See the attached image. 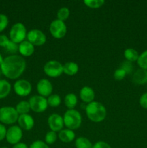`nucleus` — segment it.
Instances as JSON below:
<instances>
[{
  "instance_id": "30",
  "label": "nucleus",
  "mask_w": 147,
  "mask_h": 148,
  "mask_svg": "<svg viewBox=\"0 0 147 148\" xmlns=\"http://www.w3.org/2000/svg\"><path fill=\"white\" fill-rule=\"evenodd\" d=\"M58 139V134L57 133L55 132L50 131L48 132L46 134V136H45V143L47 145H53L56 142Z\"/></svg>"
},
{
  "instance_id": "5",
  "label": "nucleus",
  "mask_w": 147,
  "mask_h": 148,
  "mask_svg": "<svg viewBox=\"0 0 147 148\" xmlns=\"http://www.w3.org/2000/svg\"><path fill=\"white\" fill-rule=\"evenodd\" d=\"M19 114L15 108L12 106H3L0 108V121L1 124H13L18 120Z\"/></svg>"
},
{
  "instance_id": "15",
  "label": "nucleus",
  "mask_w": 147,
  "mask_h": 148,
  "mask_svg": "<svg viewBox=\"0 0 147 148\" xmlns=\"http://www.w3.org/2000/svg\"><path fill=\"white\" fill-rule=\"evenodd\" d=\"M79 96L81 100L85 103H89L94 101L95 98V91L92 88L89 86H84L79 92Z\"/></svg>"
},
{
  "instance_id": "21",
  "label": "nucleus",
  "mask_w": 147,
  "mask_h": 148,
  "mask_svg": "<svg viewBox=\"0 0 147 148\" xmlns=\"http://www.w3.org/2000/svg\"><path fill=\"white\" fill-rule=\"evenodd\" d=\"M12 85L6 79H0V100L6 98L10 93Z\"/></svg>"
},
{
  "instance_id": "41",
  "label": "nucleus",
  "mask_w": 147,
  "mask_h": 148,
  "mask_svg": "<svg viewBox=\"0 0 147 148\" xmlns=\"http://www.w3.org/2000/svg\"><path fill=\"white\" fill-rule=\"evenodd\" d=\"M1 69H0V75H1Z\"/></svg>"
},
{
  "instance_id": "27",
  "label": "nucleus",
  "mask_w": 147,
  "mask_h": 148,
  "mask_svg": "<svg viewBox=\"0 0 147 148\" xmlns=\"http://www.w3.org/2000/svg\"><path fill=\"white\" fill-rule=\"evenodd\" d=\"M69 15H70V10L66 7H61L57 12V19L61 21L64 22L65 20H67Z\"/></svg>"
},
{
  "instance_id": "38",
  "label": "nucleus",
  "mask_w": 147,
  "mask_h": 148,
  "mask_svg": "<svg viewBox=\"0 0 147 148\" xmlns=\"http://www.w3.org/2000/svg\"><path fill=\"white\" fill-rule=\"evenodd\" d=\"M7 129L5 126L0 123V142L6 138V134H7Z\"/></svg>"
},
{
  "instance_id": "22",
  "label": "nucleus",
  "mask_w": 147,
  "mask_h": 148,
  "mask_svg": "<svg viewBox=\"0 0 147 148\" xmlns=\"http://www.w3.org/2000/svg\"><path fill=\"white\" fill-rule=\"evenodd\" d=\"M138 56H139V54L138 51L132 48H128L124 51V57L125 58L126 61H128V62H132V63L134 62H137Z\"/></svg>"
},
{
  "instance_id": "24",
  "label": "nucleus",
  "mask_w": 147,
  "mask_h": 148,
  "mask_svg": "<svg viewBox=\"0 0 147 148\" xmlns=\"http://www.w3.org/2000/svg\"><path fill=\"white\" fill-rule=\"evenodd\" d=\"M75 147L76 148H92L93 144L91 143L89 139L84 137H79L75 140Z\"/></svg>"
},
{
  "instance_id": "6",
  "label": "nucleus",
  "mask_w": 147,
  "mask_h": 148,
  "mask_svg": "<svg viewBox=\"0 0 147 148\" xmlns=\"http://www.w3.org/2000/svg\"><path fill=\"white\" fill-rule=\"evenodd\" d=\"M43 71L50 77H58L63 73V65L59 61L50 60L45 64Z\"/></svg>"
},
{
  "instance_id": "37",
  "label": "nucleus",
  "mask_w": 147,
  "mask_h": 148,
  "mask_svg": "<svg viewBox=\"0 0 147 148\" xmlns=\"http://www.w3.org/2000/svg\"><path fill=\"white\" fill-rule=\"evenodd\" d=\"M10 39L6 35H0V46L4 48L10 42Z\"/></svg>"
},
{
  "instance_id": "29",
  "label": "nucleus",
  "mask_w": 147,
  "mask_h": 148,
  "mask_svg": "<svg viewBox=\"0 0 147 148\" xmlns=\"http://www.w3.org/2000/svg\"><path fill=\"white\" fill-rule=\"evenodd\" d=\"M137 64L141 69L147 70V50L144 51L139 55Z\"/></svg>"
},
{
  "instance_id": "40",
  "label": "nucleus",
  "mask_w": 147,
  "mask_h": 148,
  "mask_svg": "<svg viewBox=\"0 0 147 148\" xmlns=\"http://www.w3.org/2000/svg\"><path fill=\"white\" fill-rule=\"evenodd\" d=\"M3 61H4V58H3V56H1V54L0 53V66H1V65L2 64Z\"/></svg>"
},
{
  "instance_id": "7",
  "label": "nucleus",
  "mask_w": 147,
  "mask_h": 148,
  "mask_svg": "<svg viewBox=\"0 0 147 148\" xmlns=\"http://www.w3.org/2000/svg\"><path fill=\"white\" fill-rule=\"evenodd\" d=\"M49 30L53 38L60 39L66 36L67 33V27L64 22L56 19L50 23Z\"/></svg>"
},
{
  "instance_id": "8",
  "label": "nucleus",
  "mask_w": 147,
  "mask_h": 148,
  "mask_svg": "<svg viewBox=\"0 0 147 148\" xmlns=\"http://www.w3.org/2000/svg\"><path fill=\"white\" fill-rule=\"evenodd\" d=\"M28 102L30 106V109L35 113L44 112L48 106L47 98L39 95L30 97Z\"/></svg>"
},
{
  "instance_id": "28",
  "label": "nucleus",
  "mask_w": 147,
  "mask_h": 148,
  "mask_svg": "<svg viewBox=\"0 0 147 148\" xmlns=\"http://www.w3.org/2000/svg\"><path fill=\"white\" fill-rule=\"evenodd\" d=\"M4 49L7 53H10V55H14L19 52V45L10 40Z\"/></svg>"
},
{
  "instance_id": "36",
  "label": "nucleus",
  "mask_w": 147,
  "mask_h": 148,
  "mask_svg": "<svg viewBox=\"0 0 147 148\" xmlns=\"http://www.w3.org/2000/svg\"><path fill=\"white\" fill-rule=\"evenodd\" d=\"M139 104L143 108L147 109V92H145L140 97Z\"/></svg>"
},
{
  "instance_id": "39",
  "label": "nucleus",
  "mask_w": 147,
  "mask_h": 148,
  "mask_svg": "<svg viewBox=\"0 0 147 148\" xmlns=\"http://www.w3.org/2000/svg\"><path fill=\"white\" fill-rule=\"evenodd\" d=\"M12 148H29V147L24 143H21V142H20V143L14 145Z\"/></svg>"
},
{
  "instance_id": "23",
  "label": "nucleus",
  "mask_w": 147,
  "mask_h": 148,
  "mask_svg": "<svg viewBox=\"0 0 147 148\" xmlns=\"http://www.w3.org/2000/svg\"><path fill=\"white\" fill-rule=\"evenodd\" d=\"M15 109L17 112L18 113L19 115H22V114H27L30 109V106L28 101H20L17 104L15 107Z\"/></svg>"
},
{
  "instance_id": "35",
  "label": "nucleus",
  "mask_w": 147,
  "mask_h": 148,
  "mask_svg": "<svg viewBox=\"0 0 147 148\" xmlns=\"http://www.w3.org/2000/svg\"><path fill=\"white\" fill-rule=\"evenodd\" d=\"M92 148H112L108 143L104 141H98L92 146Z\"/></svg>"
},
{
  "instance_id": "3",
  "label": "nucleus",
  "mask_w": 147,
  "mask_h": 148,
  "mask_svg": "<svg viewBox=\"0 0 147 148\" xmlns=\"http://www.w3.org/2000/svg\"><path fill=\"white\" fill-rule=\"evenodd\" d=\"M64 126L71 130H78L82 125V117L80 113L75 109H68L63 116Z\"/></svg>"
},
{
  "instance_id": "4",
  "label": "nucleus",
  "mask_w": 147,
  "mask_h": 148,
  "mask_svg": "<svg viewBox=\"0 0 147 148\" xmlns=\"http://www.w3.org/2000/svg\"><path fill=\"white\" fill-rule=\"evenodd\" d=\"M27 31L24 25L22 23H17L12 26L10 30V39L12 41L20 44L27 38Z\"/></svg>"
},
{
  "instance_id": "2",
  "label": "nucleus",
  "mask_w": 147,
  "mask_h": 148,
  "mask_svg": "<svg viewBox=\"0 0 147 148\" xmlns=\"http://www.w3.org/2000/svg\"><path fill=\"white\" fill-rule=\"evenodd\" d=\"M85 111L88 119L95 123H99L105 119L107 110L105 106L98 101H92L86 106Z\"/></svg>"
},
{
  "instance_id": "25",
  "label": "nucleus",
  "mask_w": 147,
  "mask_h": 148,
  "mask_svg": "<svg viewBox=\"0 0 147 148\" xmlns=\"http://www.w3.org/2000/svg\"><path fill=\"white\" fill-rule=\"evenodd\" d=\"M47 101L48 106L55 108V107H58L61 105V98L58 94H51L50 96L48 97Z\"/></svg>"
},
{
  "instance_id": "17",
  "label": "nucleus",
  "mask_w": 147,
  "mask_h": 148,
  "mask_svg": "<svg viewBox=\"0 0 147 148\" xmlns=\"http://www.w3.org/2000/svg\"><path fill=\"white\" fill-rule=\"evenodd\" d=\"M132 81L136 85H144L147 83V70L139 68L133 72Z\"/></svg>"
},
{
  "instance_id": "9",
  "label": "nucleus",
  "mask_w": 147,
  "mask_h": 148,
  "mask_svg": "<svg viewBox=\"0 0 147 148\" xmlns=\"http://www.w3.org/2000/svg\"><path fill=\"white\" fill-rule=\"evenodd\" d=\"M27 40L33 46H43L46 42V36L43 31L38 29H32L27 32Z\"/></svg>"
},
{
  "instance_id": "26",
  "label": "nucleus",
  "mask_w": 147,
  "mask_h": 148,
  "mask_svg": "<svg viewBox=\"0 0 147 148\" xmlns=\"http://www.w3.org/2000/svg\"><path fill=\"white\" fill-rule=\"evenodd\" d=\"M105 0H84V4L87 7L92 9H98L105 4Z\"/></svg>"
},
{
  "instance_id": "20",
  "label": "nucleus",
  "mask_w": 147,
  "mask_h": 148,
  "mask_svg": "<svg viewBox=\"0 0 147 148\" xmlns=\"http://www.w3.org/2000/svg\"><path fill=\"white\" fill-rule=\"evenodd\" d=\"M77 103V96L72 92L66 94L64 97V104L68 109H74Z\"/></svg>"
},
{
  "instance_id": "1",
  "label": "nucleus",
  "mask_w": 147,
  "mask_h": 148,
  "mask_svg": "<svg viewBox=\"0 0 147 148\" xmlns=\"http://www.w3.org/2000/svg\"><path fill=\"white\" fill-rule=\"evenodd\" d=\"M26 61L20 55H10L4 58L2 64L0 66L1 73L10 79L20 77L26 69Z\"/></svg>"
},
{
  "instance_id": "11",
  "label": "nucleus",
  "mask_w": 147,
  "mask_h": 148,
  "mask_svg": "<svg viewBox=\"0 0 147 148\" xmlns=\"http://www.w3.org/2000/svg\"><path fill=\"white\" fill-rule=\"evenodd\" d=\"M23 136L22 130L19 126L14 125L10 127L7 130L6 140L7 143L11 145H15L20 143Z\"/></svg>"
},
{
  "instance_id": "13",
  "label": "nucleus",
  "mask_w": 147,
  "mask_h": 148,
  "mask_svg": "<svg viewBox=\"0 0 147 148\" xmlns=\"http://www.w3.org/2000/svg\"><path fill=\"white\" fill-rule=\"evenodd\" d=\"M36 88H37V91L39 95H41L45 98L50 96L53 92V85L50 81L48 79H45V78L40 79L37 82Z\"/></svg>"
},
{
  "instance_id": "34",
  "label": "nucleus",
  "mask_w": 147,
  "mask_h": 148,
  "mask_svg": "<svg viewBox=\"0 0 147 148\" xmlns=\"http://www.w3.org/2000/svg\"><path fill=\"white\" fill-rule=\"evenodd\" d=\"M29 148H50L48 145L42 140H36L30 144Z\"/></svg>"
},
{
  "instance_id": "16",
  "label": "nucleus",
  "mask_w": 147,
  "mask_h": 148,
  "mask_svg": "<svg viewBox=\"0 0 147 148\" xmlns=\"http://www.w3.org/2000/svg\"><path fill=\"white\" fill-rule=\"evenodd\" d=\"M35 46L27 40L19 44V53L22 56H30L34 53Z\"/></svg>"
},
{
  "instance_id": "32",
  "label": "nucleus",
  "mask_w": 147,
  "mask_h": 148,
  "mask_svg": "<svg viewBox=\"0 0 147 148\" xmlns=\"http://www.w3.org/2000/svg\"><path fill=\"white\" fill-rule=\"evenodd\" d=\"M126 73H125V71L123 69H122L121 68H118V69H115V71L114 72L113 77L116 80L120 81L122 80L126 76Z\"/></svg>"
},
{
  "instance_id": "10",
  "label": "nucleus",
  "mask_w": 147,
  "mask_h": 148,
  "mask_svg": "<svg viewBox=\"0 0 147 148\" xmlns=\"http://www.w3.org/2000/svg\"><path fill=\"white\" fill-rule=\"evenodd\" d=\"M14 92L19 96L25 97L30 94L32 91V85L28 80L24 79H18L13 85Z\"/></svg>"
},
{
  "instance_id": "31",
  "label": "nucleus",
  "mask_w": 147,
  "mask_h": 148,
  "mask_svg": "<svg viewBox=\"0 0 147 148\" xmlns=\"http://www.w3.org/2000/svg\"><path fill=\"white\" fill-rule=\"evenodd\" d=\"M120 68L123 69L125 72V73H126V75H130V74H131L133 72L134 66L133 65L132 62H128V61H124V62L121 64Z\"/></svg>"
},
{
  "instance_id": "18",
  "label": "nucleus",
  "mask_w": 147,
  "mask_h": 148,
  "mask_svg": "<svg viewBox=\"0 0 147 148\" xmlns=\"http://www.w3.org/2000/svg\"><path fill=\"white\" fill-rule=\"evenodd\" d=\"M75 137H76V135H75L74 132L67 128L63 129L58 134V138L64 143H71L72 141H74Z\"/></svg>"
},
{
  "instance_id": "14",
  "label": "nucleus",
  "mask_w": 147,
  "mask_h": 148,
  "mask_svg": "<svg viewBox=\"0 0 147 148\" xmlns=\"http://www.w3.org/2000/svg\"><path fill=\"white\" fill-rule=\"evenodd\" d=\"M19 127L25 131H30L33 128L35 125V120L33 117L30 114H22V115H19L18 120Z\"/></svg>"
},
{
  "instance_id": "33",
  "label": "nucleus",
  "mask_w": 147,
  "mask_h": 148,
  "mask_svg": "<svg viewBox=\"0 0 147 148\" xmlns=\"http://www.w3.org/2000/svg\"><path fill=\"white\" fill-rule=\"evenodd\" d=\"M9 24V19L7 15L0 14V32H2L6 29Z\"/></svg>"
},
{
  "instance_id": "19",
  "label": "nucleus",
  "mask_w": 147,
  "mask_h": 148,
  "mask_svg": "<svg viewBox=\"0 0 147 148\" xmlns=\"http://www.w3.org/2000/svg\"><path fill=\"white\" fill-rule=\"evenodd\" d=\"M63 73L69 76H74L79 72V65L74 62H69L63 65Z\"/></svg>"
},
{
  "instance_id": "12",
  "label": "nucleus",
  "mask_w": 147,
  "mask_h": 148,
  "mask_svg": "<svg viewBox=\"0 0 147 148\" xmlns=\"http://www.w3.org/2000/svg\"><path fill=\"white\" fill-rule=\"evenodd\" d=\"M48 124L51 131L59 132L64 127L63 117L58 114H52L48 118Z\"/></svg>"
},
{
  "instance_id": "42",
  "label": "nucleus",
  "mask_w": 147,
  "mask_h": 148,
  "mask_svg": "<svg viewBox=\"0 0 147 148\" xmlns=\"http://www.w3.org/2000/svg\"><path fill=\"white\" fill-rule=\"evenodd\" d=\"M1 148H8V147H1Z\"/></svg>"
}]
</instances>
